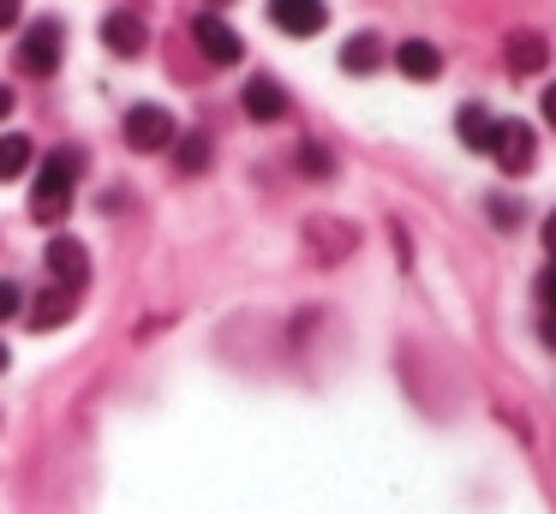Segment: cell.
<instances>
[{"mask_svg":"<svg viewBox=\"0 0 556 514\" xmlns=\"http://www.w3.org/2000/svg\"><path fill=\"white\" fill-rule=\"evenodd\" d=\"M18 12H25V0H0V30H13Z\"/></svg>","mask_w":556,"mask_h":514,"instance_id":"cell-21","label":"cell"},{"mask_svg":"<svg viewBox=\"0 0 556 514\" xmlns=\"http://www.w3.org/2000/svg\"><path fill=\"white\" fill-rule=\"evenodd\" d=\"M7 359H13V353H7V341H0V371H7Z\"/></svg>","mask_w":556,"mask_h":514,"instance_id":"cell-27","label":"cell"},{"mask_svg":"<svg viewBox=\"0 0 556 514\" xmlns=\"http://www.w3.org/2000/svg\"><path fill=\"white\" fill-rule=\"evenodd\" d=\"M305 234H312V251H317L324 263H336V258H348V251H353V227H348V222H324V215H317Z\"/></svg>","mask_w":556,"mask_h":514,"instance_id":"cell-14","label":"cell"},{"mask_svg":"<svg viewBox=\"0 0 556 514\" xmlns=\"http://www.w3.org/2000/svg\"><path fill=\"white\" fill-rule=\"evenodd\" d=\"M341 66H348L353 78H365V72H377V66H383V36H371V30L348 36V48H341Z\"/></svg>","mask_w":556,"mask_h":514,"instance_id":"cell-15","label":"cell"},{"mask_svg":"<svg viewBox=\"0 0 556 514\" xmlns=\"http://www.w3.org/2000/svg\"><path fill=\"white\" fill-rule=\"evenodd\" d=\"M324 0H269V24L276 30H288V36H317L324 30Z\"/></svg>","mask_w":556,"mask_h":514,"instance_id":"cell-8","label":"cell"},{"mask_svg":"<svg viewBox=\"0 0 556 514\" xmlns=\"http://www.w3.org/2000/svg\"><path fill=\"white\" fill-rule=\"evenodd\" d=\"M78 311V293H66V287H42V299L30 305V329H61V323H73Z\"/></svg>","mask_w":556,"mask_h":514,"instance_id":"cell-12","label":"cell"},{"mask_svg":"<svg viewBox=\"0 0 556 514\" xmlns=\"http://www.w3.org/2000/svg\"><path fill=\"white\" fill-rule=\"evenodd\" d=\"M180 150H174V162H180V174H204L210 167V138L204 131H192V138H174Z\"/></svg>","mask_w":556,"mask_h":514,"instance_id":"cell-17","label":"cell"},{"mask_svg":"<svg viewBox=\"0 0 556 514\" xmlns=\"http://www.w3.org/2000/svg\"><path fill=\"white\" fill-rule=\"evenodd\" d=\"M491 155H496V167H503V174L520 179V174H532V162H539V138H532L527 120H503V126H496Z\"/></svg>","mask_w":556,"mask_h":514,"instance_id":"cell-5","label":"cell"},{"mask_svg":"<svg viewBox=\"0 0 556 514\" xmlns=\"http://www.w3.org/2000/svg\"><path fill=\"white\" fill-rule=\"evenodd\" d=\"M61 48H66V24H61V18H37V24L25 30V42H18V66L42 78V72L61 66Z\"/></svg>","mask_w":556,"mask_h":514,"instance_id":"cell-3","label":"cell"},{"mask_svg":"<svg viewBox=\"0 0 556 514\" xmlns=\"http://www.w3.org/2000/svg\"><path fill=\"white\" fill-rule=\"evenodd\" d=\"M503 60H508L515 78H532V72H544V60H551V42H544L539 30H515L503 42Z\"/></svg>","mask_w":556,"mask_h":514,"instance_id":"cell-10","label":"cell"},{"mask_svg":"<svg viewBox=\"0 0 556 514\" xmlns=\"http://www.w3.org/2000/svg\"><path fill=\"white\" fill-rule=\"evenodd\" d=\"M73 179H78V150H61L42 162L37 186H30V215H37L42 227L61 222L66 210H73Z\"/></svg>","mask_w":556,"mask_h":514,"instance_id":"cell-1","label":"cell"},{"mask_svg":"<svg viewBox=\"0 0 556 514\" xmlns=\"http://www.w3.org/2000/svg\"><path fill=\"white\" fill-rule=\"evenodd\" d=\"M13 114V90H7V84H0V120Z\"/></svg>","mask_w":556,"mask_h":514,"instance_id":"cell-25","label":"cell"},{"mask_svg":"<svg viewBox=\"0 0 556 514\" xmlns=\"http://www.w3.org/2000/svg\"><path fill=\"white\" fill-rule=\"evenodd\" d=\"M192 42L204 48L210 66H240V54H245L240 30H233L228 18H216V12H198V18H192Z\"/></svg>","mask_w":556,"mask_h":514,"instance_id":"cell-4","label":"cell"},{"mask_svg":"<svg viewBox=\"0 0 556 514\" xmlns=\"http://www.w3.org/2000/svg\"><path fill=\"white\" fill-rule=\"evenodd\" d=\"M544 341H551V347H556V317H551V323H544Z\"/></svg>","mask_w":556,"mask_h":514,"instance_id":"cell-26","label":"cell"},{"mask_svg":"<svg viewBox=\"0 0 556 514\" xmlns=\"http://www.w3.org/2000/svg\"><path fill=\"white\" fill-rule=\"evenodd\" d=\"M300 167H305L312 179H329V174H336V162H329L324 143H300Z\"/></svg>","mask_w":556,"mask_h":514,"instance_id":"cell-18","label":"cell"},{"mask_svg":"<svg viewBox=\"0 0 556 514\" xmlns=\"http://www.w3.org/2000/svg\"><path fill=\"white\" fill-rule=\"evenodd\" d=\"M126 143H132V150H168L174 143V114L168 108H156V102H138L132 114H126Z\"/></svg>","mask_w":556,"mask_h":514,"instance_id":"cell-6","label":"cell"},{"mask_svg":"<svg viewBox=\"0 0 556 514\" xmlns=\"http://www.w3.org/2000/svg\"><path fill=\"white\" fill-rule=\"evenodd\" d=\"M496 126H503V120H491V108H479V102H467L455 114V131H460V143H467V150H491Z\"/></svg>","mask_w":556,"mask_h":514,"instance_id":"cell-13","label":"cell"},{"mask_svg":"<svg viewBox=\"0 0 556 514\" xmlns=\"http://www.w3.org/2000/svg\"><path fill=\"white\" fill-rule=\"evenodd\" d=\"M491 222H496V227H515V203H508V198H491Z\"/></svg>","mask_w":556,"mask_h":514,"instance_id":"cell-20","label":"cell"},{"mask_svg":"<svg viewBox=\"0 0 556 514\" xmlns=\"http://www.w3.org/2000/svg\"><path fill=\"white\" fill-rule=\"evenodd\" d=\"M240 108L257 120V126H269V120H281V114H288V90H281V84L269 78V72H257V78H245Z\"/></svg>","mask_w":556,"mask_h":514,"instance_id":"cell-7","label":"cell"},{"mask_svg":"<svg viewBox=\"0 0 556 514\" xmlns=\"http://www.w3.org/2000/svg\"><path fill=\"white\" fill-rule=\"evenodd\" d=\"M395 66L407 72L413 84H431V78H443V54H437V48L425 42V36H413V42H401V48H395Z\"/></svg>","mask_w":556,"mask_h":514,"instance_id":"cell-11","label":"cell"},{"mask_svg":"<svg viewBox=\"0 0 556 514\" xmlns=\"http://www.w3.org/2000/svg\"><path fill=\"white\" fill-rule=\"evenodd\" d=\"M42 263H49V281L66 287V293H78V287L90 281V251H85V239H73V234H54L49 251H42Z\"/></svg>","mask_w":556,"mask_h":514,"instance_id":"cell-2","label":"cell"},{"mask_svg":"<svg viewBox=\"0 0 556 514\" xmlns=\"http://www.w3.org/2000/svg\"><path fill=\"white\" fill-rule=\"evenodd\" d=\"M216 7H222V0H216Z\"/></svg>","mask_w":556,"mask_h":514,"instance_id":"cell-28","label":"cell"},{"mask_svg":"<svg viewBox=\"0 0 556 514\" xmlns=\"http://www.w3.org/2000/svg\"><path fill=\"white\" fill-rule=\"evenodd\" d=\"M102 42H109L121 60H132V54L150 48V24L138 18V12H109V18H102Z\"/></svg>","mask_w":556,"mask_h":514,"instance_id":"cell-9","label":"cell"},{"mask_svg":"<svg viewBox=\"0 0 556 514\" xmlns=\"http://www.w3.org/2000/svg\"><path fill=\"white\" fill-rule=\"evenodd\" d=\"M539 293H544V305H551V311H556V263H551V269H544V275H539Z\"/></svg>","mask_w":556,"mask_h":514,"instance_id":"cell-22","label":"cell"},{"mask_svg":"<svg viewBox=\"0 0 556 514\" xmlns=\"http://www.w3.org/2000/svg\"><path fill=\"white\" fill-rule=\"evenodd\" d=\"M544 120H551V126H556V84H551V90H544Z\"/></svg>","mask_w":556,"mask_h":514,"instance_id":"cell-24","label":"cell"},{"mask_svg":"<svg viewBox=\"0 0 556 514\" xmlns=\"http://www.w3.org/2000/svg\"><path fill=\"white\" fill-rule=\"evenodd\" d=\"M544 251H551V258H556V210L544 215Z\"/></svg>","mask_w":556,"mask_h":514,"instance_id":"cell-23","label":"cell"},{"mask_svg":"<svg viewBox=\"0 0 556 514\" xmlns=\"http://www.w3.org/2000/svg\"><path fill=\"white\" fill-rule=\"evenodd\" d=\"M30 167V138L25 131H0V179H18Z\"/></svg>","mask_w":556,"mask_h":514,"instance_id":"cell-16","label":"cell"},{"mask_svg":"<svg viewBox=\"0 0 556 514\" xmlns=\"http://www.w3.org/2000/svg\"><path fill=\"white\" fill-rule=\"evenodd\" d=\"M18 311H25V293H18V281H7V275H0V323L18 317Z\"/></svg>","mask_w":556,"mask_h":514,"instance_id":"cell-19","label":"cell"}]
</instances>
